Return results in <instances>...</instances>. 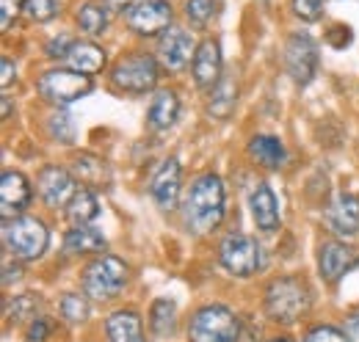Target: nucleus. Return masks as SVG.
<instances>
[{"label":"nucleus","mask_w":359,"mask_h":342,"mask_svg":"<svg viewBox=\"0 0 359 342\" xmlns=\"http://www.w3.org/2000/svg\"><path fill=\"white\" fill-rule=\"evenodd\" d=\"M285 72L290 75V81L296 86H310L318 72V42L307 31H293L285 42Z\"/></svg>","instance_id":"9"},{"label":"nucleus","mask_w":359,"mask_h":342,"mask_svg":"<svg viewBox=\"0 0 359 342\" xmlns=\"http://www.w3.org/2000/svg\"><path fill=\"white\" fill-rule=\"evenodd\" d=\"M130 279V268L114 254L94 256L81 273V287L89 301H111L116 299Z\"/></svg>","instance_id":"4"},{"label":"nucleus","mask_w":359,"mask_h":342,"mask_svg":"<svg viewBox=\"0 0 359 342\" xmlns=\"http://www.w3.org/2000/svg\"><path fill=\"white\" fill-rule=\"evenodd\" d=\"M149 329L158 337H169L177 329V303L172 299H158L149 309Z\"/></svg>","instance_id":"28"},{"label":"nucleus","mask_w":359,"mask_h":342,"mask_svg":"<svg viewBox=\"0 0 359 342\" xmlns=\"http://www.w3.org/2000/svg\"><path fill=\"white\" fill-rule=\"evenodd\" d=\"M191 342H238L241 340V320L232 309L222 303H208L191 315L188 323Z\"/></svg>","instance_id":"5"},{"label":"nucleus","mask_w":359,"mask_h":342,"mask_svg":"<svg viewBox=\"0 0 359 342\" xmlns=\"http://www.w3.org/2000/svg\"><path fill=\"white\" fill-rule=\"evenodd\" d=\"M213 14H216V0H185V20L191 28L196 31L208 28Z\"/></svg>","instance_id":"31"},{"label":"nucleus","mask_w":359,"mask_h":342,"mask_svg":"<svg viewBox=\"0 0 359 342\" xmlns=\"http://www.w3.org/2000/svg\"><path fill=\"white\" fill-rule=\"evenodd\" d=\"M249 210H252V221L257 224L260 232H276V229H279V202H276L271 185L257 182V185L252 188Z\"/></svg>","instance_id":"19"},{"label":"nucleus","mask_w":359,"mask_h":342,"mask_svg":"<svg viewBox=\"0 0 359 342\" xmlns=\"http://www.w3.org/2000/svg\"><path fill=\"white\" fill-rule=\"evenodd\" d=\"M180 191H182V166H180V160L177 158L161 160V166L155 169L152 182H149V193H152V202L158 205V210L172 213L180 202Z\"/></svg>","instance_id":"12"},{"label":"nucleus","mask_w":359,"mask_h":342,"mask_svg":"<svg viewBox=\"0 0 359 342\" xmlns=\"http://www.w3.org/2000/svg\"><path fill=\"white\" fill-rule=\"evenodd\" d=\"M14 78H17V67H14V61L8 55H3L0 58V86L8 88V86L14 83Z\"/></svg>","instance_id":"40"},{"label":"nucleus","mask_w":359,"mask_h":342,"mask_svg":"<svg viewBox=\"0 0 359 342\" xmlns=\"http://www.w3.org/2000/svg\"><path fill=\"white\" fill-rule=\"evenodd\" d=\"M47 132H50V138L53 141H58V144H75V119L67 114V111H58V114H53L50 119H47Z\"/></svg>","instance_id":"32"},{"label":"nucleus","mask_w":359,"mask_h":342,"mask_svg":"<svg viewBox=\"0 0 359 342\" xmlns=\"http://www.w3.org/2000/svg\"><path fill=\"white\" fill-rule=\"evenodd\" d=\"M108 246L105 235L100 229L91 226H72L64 235V254L69 256H89V254H102Z\"/></svg>","instance_id":"22"},{"label":"nucleus","mask_w":359,"mask_h":342,"mask_svg":"<svg viewBox=\"0 0 359 342\" xmlns=\"http://www.w3.org/2000/svg\"><path fill=\"white\" fill-rule=\"evenodd\" d=\"M36 193L53 210H67L72 196L78 193V179L75 174L64 166H45L36 177Z\"/></svg>","instance_id":"11"},{"label":"nucleus","mask_w":359,"mask_h":342,"mask_svg":"<svg viewBox=\"0 0 359 342\" xmlns=\"http://www.w3.org/2000/svg\"><path fill=\"white\" fill-rule=\"evenodd\" d=\"M304 342H348V337L334 326H313Z\"/></svg>","instance_id":"37"},{"label":"nucleus","mask_w":359,"mask_h":342,"mask_svg":"<svg viewBox=\"0 0 359 342\" xmlns=\"http://www.w3.org/2000/svg\"><path fill=\"white\" fill-rule=\"evenodd\" d=\"M222 69H224L222 44L216 42L213 36L202 39L196 44V53H194V61H191V75H194L196 88H213L224 75Z\"/></svg>","instance_id":"13"},{"label":"nucleus","mask_w":359,"mask_h":342,"mask_svg":"<svg viewBox=\"0 0 359 342\" xmlns=\"http://www.w3.org/2000/svg\"><path fill=\"white\" fill-rule=\"evenodd\" d=\"M161 81V61L149 53H128L111 69V83L128 94H147Z\"/></svg>","instance_id":"6"},{"label":"nucleus","mask_w":359,"mask_h":342,"mask_svg":"<svg viewBox=\"0 0 359 342\" xmlns=\"http://www.w3.org/2000/svg\"><path fill=\"white\" fill-rule=\"evenodd\" d=\"M343 334L348 337V342H359V312L348 315L343 323Z\"/></svg>","instance_id":"42"},{"label":"nucleus","mask_w":359,"mask_h":342,"mask_svg":"<svg viewBox=\"0 0 359 342\" xmlns=\"http://www.w3.org/2000/svg\"><path fill=\"white\" fill-rule=\"evenodd\" d=\"M226 210V191L219 174H199L185 199H182V221L185 229L194 232L196 238L210 235L213 229H219V224L224 221Z\"/></svg>","instance_id":"1"},{"label":"nucleus","mask_w":359,"mask_h":342,"mask_svg":"<svg viewBox=\"0 0 359 342\" xmlns=\"http://www.w3.org/2000/svg\"><path fill=\"white\" fill-rule=\"evenodd\" d=\"M58 11H61V0H25V6H22V14L36 25L55 20Z\"/></svg>","instance_id":"33"},{"label":"nucleus","mask_w":359,"mask_h":342,"mask_svg":"<svg viewBox=\"0 0 359 342\" xmlns=\"http://www.w3.org/2000/svg\"><path fill=\"white\" fill-rule=\"evenodd\" d=\"M249 158L266 171H279L287 160V149L276 135H255L249 141Z\"/></svg>","instance_id":"20"},{"label":"nucleus","mask_w":359,"mask_h":342,"mask_svg":"<svg viewBox=\"0 0 359 342\" xmlns=\"http://www.w3.org/2000/svg\"><path fill=\"white\" fill-rule=\"evenodd\" d=\"M39 306H42L39 296H31V293L17 296V299L8 301V317H11V323H34Z\"/></svg>","instance_id":"30"},{"label":"nucleus","mask_w":359,"mask_h":342,"mask_svg":"<svg viewBox=\"0 0 359 342\" xmlns=\"http://www.w3.org/2000/svg\"><path fill=\"white\" fill-rule=\"evenodd\" d=\"M310 303H313L310 287L299 276L273 279L266 287V299H263V306H266L271 320L285 323V326L302 320L310 312Z\"/></svg>","instance_id":"2"},{"label":"nucleus","mask_w":359,"mask_h":342,"mask_svg":"<svg viewBox=\"0 0 359 342\" xmlns=\"http://www.w3.org/2000/svg\"><path fill=\"white\" fill-rule=\"evenodd\" d=\"M269 342H296V340H290V337H276V340H269Z\"/></svg>","instance_id":"45"},{"label":"nucleus","mask_w":359,"mask_h":342,"mask_svg":"<svg viewBox=\"0 0 359 342\" xmlns=\"http://www.w3.org/2000/svg\"><path fill=\"white\" fill-rule=\"evenodd\" d=\"M20 276H22V265L17 262V265L11 268V256H6V259H3V285L8 287L11 282H20Z\"/></svg>","instance_id":"41"},{"label":"nucleus","mask_w":359,"mask_h":342,"mask_svg":"<svg viewBox=\"0 0 359 342\" xmlns=\"http://www.w3.org/2000/svg\"><path fill=\"white\" fill-rule=\"evenodd\" d=\"M53 331V320L47 317H36L34 323H28V331H25V342H45Z\"/></svg>","instance_id":"38"},{"label":"nucleus","mask_w":359,"mask_h":342,"mask_svg":"<svg viewBox=\"0 0 359 342\" xmlns=\"http://www.w3.org/2000/svg\"><path fill=\"white\" fill-rule=\"evenodd\" d=\"M69 171L75 174V179H78L83 188H91V191L105 188L108 179H111L108 163L100 160L97 155H89V152H78V155L72 158V169Z\"/></svg>","instance_id":"23"},{"label":"nucleus","mask_w":359,"mask_h":342,"mask_svg":"<svg viewBox=\"0 0 359 342\" xmlns=\"http://www.w3.org/2000/svg\"><path fill=\"white\" fill-rule=\"evenodd\" d=\"M34 199V188L22 171L6 169L0 174V213L3 218H17Z\"/></svg>","instance_id":"16"},{"label":"nucleus","mask_w":359,"mask_h":342,"mask_svg":"<svg viewBox=\"0 0 359 342\" xmlns=\"http://www.w3.org/2000/svg\"><path fill=\"white\" fill-rule=\"evenodd\" d=\"M64 213H67L72 226H89L91 221L100 215V199H97V193H94L91 188H83V185H81Z\"/></svg>","instance_id":"27"},{"label":"nucleus","mask_w":359,"mask_h":342,"mask_svg":"<svg viewBox=\"0 0 359 342\" xmlns=\"http://www.w3.org/2000/svg\"><path fill=\"white\" fill-rule=\"evenodd\" d=\"M8 114H11V100H8V97H3V116L8 119Z\"/></svg>","instance_id":"44"},{"label":"nucleus","mask_w":359,"mask_h":342,"mask_svg":"<svg viewBox=\"0 0 359 342\" xmlns=\"http://www.w3.org/2000/svg\"><path fill=\"white\" fill-rule=\"evenodd\" d=\"M3 246L17 262H34L47 252L50 232L34 215L3 218Z\"/></svg>","instance_id":"3"},{"label":"nucleus","mask_w":359,"mask_h":342,"mask_svg":"<svg viewBox=\"0 0 359 342\" xmlns=\"http://www.w3.org/2000/svg\"><path fill=\"white\" fill-rule=\"evenodd\" d=\"M108 64V55L100 44L94 42H75V47L69 50V58H67V67L75 69V72H83V75H97L102 72Z\"/></svg>","instance_id":"25"},{"label":"nucleus","mask_w":359,"mask_h":342,"mask_svg":"<svg viewBox=\"0 0 359 342\" xmlns=\"http://www.w3.org/2000/svg\"><path fill=\"white\" fill-rule=\"evenodd\" d=\"M36 88L42 94V100L55 105V108H67L72 102H78L81 97L91 94L94 81L83 72H75L69 67H55V69H47L39 75Z\"/></svg>","instance_id":"7"},{"label":"nucleus","mask_w":359,"mask_h":342,"mask_svg":"<svg viewBox=\"0 0 359 342\" xmlns=\"http://www.w3.org/2000/svg\"><path fill=\"white\" fill-rule=\"evenodd\" d=\"M25 0H0V28L8 31L11 28V20L22 11Z\"/></svg>","instance_id":"39"},{"label":"nucleus","mask_w":359,"mask_h":342,"mask_svg":"<svg viewBox=\"0 0 359 342\" xmlns=\"http://www.w3.org/2000/svg\"><path fill=\"white\" fill-rule=\"evenodd\" d=\"M359 265V252L343 240H326L318 249V271L326 282H340L348 271Z\"/></svg>","instance_id":"14"},{"label":"nucleus","mask_w":359,"mask_h":342,"mask_svg":"<svg viewBox=\"0 0 359 342\" xmlns=\"http://www.w3.org/2000/svg\"><path fill=\"white\" fill-rule=\"evenodd\" d=\"M196 53V42L188 31L182 28H172L158 39V61L166 72H180L194 61Z\"/></svg>","instance_id":"15"},{"label":"nucleus","mask_w":359,"mask_h":342,"mask_svg":"<svg viewBox=\"0 0 359 342\" xmlns=\"http://www.w3.org/2000/svg\"><path fill=\"white\" fill-rule=\"evenodd\" d=\"M133 3L135 0H105V6L111 8V14H122V17L128 14V8H130Z\"/></svg>","instance_id":"43"},{"label":"nucleus","mask_w":359,"mask_h":342,"mask_svg":"<svg viewBox=\"0 0 359 342\" xmlns=\"http://www.w3.org/2000/svg\"><path fill=\"white\" fill-rule=\"evenodd\" d=\"M351 42H354V31H351L348 25H343V22L329 25V31H326V44H332L334 50H346Z\"/></svg>","instance_id":"36"},{"label":"nucleus","mask_w":359,"mask_h":342,"mask_svg":"<svg viewBox=\"0 0 359 342\" xmlns=\"http://www.w3.org/2000/svg\"><path fill=\"white\" fill-rule=\"evenodd\" d=\"M175 8L169 0H135L125 14V25L138 36H163L172 31Z\"/></svg>","instance_id":"10"},{"label":"nucleus","mask_w":359,"mask_h":342,"mask_svg":"<svg viewBox=\"0 0 359 342\" xmlns=\"http://www.w3.org/2000/svg\"><path fill=\"white\" fill-rule=\"evenodd\" d=\"M326 226L334 232V235H340V238H351V235H357L359 232V196L354 193H337L332 202H329V207H326Z\"/></svg>","instance_id":"17"},{"label":"nucleus","mask_w":359,"mask_h":342,"mask_svg":"<svg viewBox=\"0 0 359 342\" xmlns=\"http://www.w3.org/2000/svg\"><path fill=\"white\" fill-rule=\"evenodd\" d=\"M75 22L86 36H102L111 25V8L100 0H86L75 8Z\"/></svg>","instance_id":"26"},{"label":"nucleus","mask_w":359,"mask_h":342,"mask_svg":"<svg viewBox=\"0 0 359 342\" xmlns=\"http://www.w3.org/2000/svg\"><path fill=\"white\" fill-rule=\"evenodd\" d=\"M108 342H144V323L133 309H119L105 320Z\"/></svg>","instance_id":"21"},{"label":"nucleus","mask_w":359,"mask_h":342,"mask_svg":"<svg viewBox=\"0 0 359 342\" xmlns=\"http://www.w3.org/2000/svg\"><path fill=\"white\" fill-rule=\"evenodd\" d=\"M180 111H182V105H180L177 91L175 88H161V91H155V97L147 108V125L155 132H169L177 125Z\"/></svg>","instance_id":"18"},{"label":"nucleus","mask_w":359,"mask_h":342,"mask_svg":"<svg viewBox=\"0 0 359 342\" xmlns=\"http://www.w3.org/2000/svg\"><path fill=\"white\" fill-rule=\"evenodd\" d=\"M219 262L232 276H255L263 268V246L243 232H229L219 243Z\"/></svg>","instance_id":"8"},{"label":"nucleus","mask_w":359,"mask_h":342,"mask_svg":"<svg viewBox=\"0 0 359 342\" xmlns=\"http://www.w3.org/2000/svg\"><path fill=\"white\" fill-rule=\"evenodd\" d=\"M323 3L326 0H290V11L302 22H318L323 14Z\"/></svg>","instance_id":"34"},{"label":"nucleus","mask_w":359,"mask_h":342,"mask_svg":"<svg viewBox=\"0 0 359 342\" xmlns=\"http://www.w3.org/2000/svg\"><path fill=\"white\" fill-rule=\"evenodd\" d=\"M58 312H61V317H64L67 323L81 326V323L89 320V312H91L89 299L81 296V293H64L61 301H58Z\"/></svg>","instance_id":"29"},{"label":"nucleus","mask_w":359,"mask_h":342,"mask_svg":"<svg viewBox=\"0 0 359 342\" xmlns=\"http://www.w3.org/2000/svg\"><path fill=\"white\" fill-rule=\"evenodd\" d=\"M235 105H238V81L235 75H222V81L210 88L208 114L219 122H226L235 114Z\"/></svg>","instance_id":"24"},{"label":"nucleus","mask_w":359,"mask_h":342,"mask_svg":"<svg viewBox=\"0 0 359 342\" xmlns=\"http://www.w3.org/2000/svg\"><path fill=\"white\" fill-rule=\"evenodd\" d=\"M72 47H75V39H72L69 34H58V36H53V39L45 44V53H47V58H53V61H67Z\"/></svg>","instance_id":"35"}]
</instances>
